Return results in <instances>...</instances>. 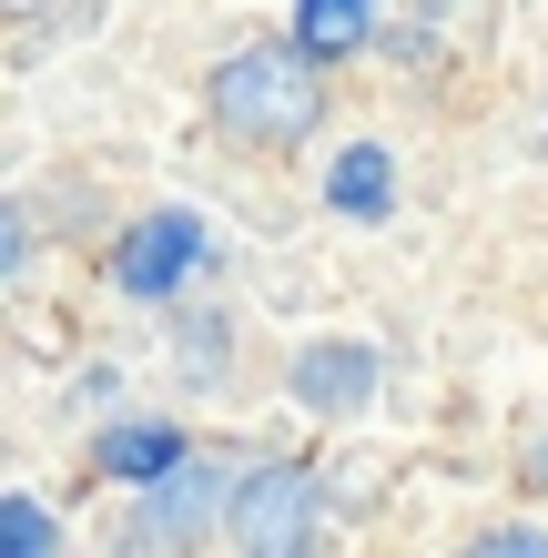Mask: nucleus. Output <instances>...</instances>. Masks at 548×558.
Segmentation results:
<instances>
[{"instance_id": "f257e3e1", "label": "nucleus", "mask_w": 548, "mask_h": 558, "mask_svg": "<svg viewBox=\"0 0 548 558\" xmlns=\"http://www.w3.org/2000/svg\"><path fill=\"white\" fill-rule=\"evenodd\" d=\"M204 112H214V133H234L254 153L315 143V122H326V61H315L305 41H244V51L214 61Z\"/></svg>"}, {"instance_id": "f03ea898", "label": "nucleus", "mask_w": 548, "mask_h": 558, "mask_svg": "<svg viewBox=\"0 0 548 558\" xmlns=\"http://www.w3.org/2000/svg\"><path fill=\"white\" fill-rule=\"evenodd\" d=\"M315 508H326L315 498V468L265 457V468H244L223 538H234V558H315Z\"/></svg>"}, {"instance_id": "7ed1b4c3", "label": "nucleus", "mask_w": 548, "mask_h": 558, "mask_svg": "<svg viewBox=\"0 0 548 558\" xmlns=\"http://www.w3.org/2000/svg\"><path fill=\"white\" fill-rule=\"evenodd\" d=\"M204 214L193 204H163V214H143V223H122V244H112V284L122 294H143V305H163V294L204 265Z\"/></svg>"}, {"instance_id": "20e7f679", "label": "nucleus", "mask_w": 548, "mask_h": 558, "mask_svg": "<svg viewBox=\"0 0 548 558\" xmlns=\"http://www.w3.org/2000/svg\"><path fill=\"white\" fill-rule=\"evenodd\" d=\"M234 487H244V468H234V457H204V447H193V457H183V468H173L163 487H143V538L183 548L193 529L234 518Z\"/></svg>"}, {"instance_id": "39448f33", "label": "nucleus", "mask_w": 548, "mask_h": 558, "mask_svg": "<svg viewBox=\"0 0 548 558\" xmlns=\"http://www.w3.org/2000/svg\"><path fill=\"white\" fill-rule=\"evenodd\" d=\"M376 386H386V355H376V345H356V336L295 345V366H284V397H295L305 416H356Z\"/></svg>"}, {"instance_id": "423d86ee", "label": "nucleus", "mask_w": 548, "mask_h": 558, "mask_svg": "<svg viewBox=\"0 0 548 558\" xmlns=\"http://www.w3.org/2000/svg\"><path fill=\"white\" fill-rule=\"evenodd\" d=\"M183 457H193V437H183L173 416H122V426H102V437H92V468L122 477V487H163Z\"/></svg>"}, {"instance_id": "0eeeda50", "label": "nucleus", "mask_w": 548, "mask_h": 558, "mask_svg": "<svg viewBox=\"0 0 548 558\" xmlns=\"http://www.w3.org/2000/svg\"><path fill=\"white\" fill-rule=\"evenodd\" d=\"M386 204H397V153H386V143H336V162H326V214L386 223Z\"/></svg>"}, {"instance_id": "6e6552de", "label": "nucleus", "mask_w": 548, "mask_h": 558, "mask_svg": "<svg viewBox=\"0 0 548 558\" xmlns=\"http://www.w3.org/2000/svg\"><path fill=\"white\" fill-rule=\"evenodd\" d=\"M295 41L315 61H356L376 41V0H295Z\"/></svg>"}, {"instance_id": "1a4fd4ad", "label": "nucleus", "mask_w": 548, "mask_h": 558, "mask_svg": "<svg viewBox=\"0 0 548 558\" xmlns=\"http://www.w3.org/2000/svg\"><path fill=\"white\" fill-rule=\"evenodd\" d=\"M0 548H11V558H51V548H61V538H51V508L31 498V487L0 498Z\"/></svg>"}, {"instance_id": "9d476101", "label": "nucleus", "mask_w": 548, "mask_h": 558, "mask_svg": "<svg viewBox=\"0 0 548 558\" xmlns=\"http://www.w3.org/2000/svg\"><path fill=\"white\" fill-rule=\"evenodd\" d=\"M467 558H548V529H477Z\"/></svg>"}, {"instance_id": "9b49d317", "label": "nucleus", "mask_w": 548, "mask_h": 558, "mask_svg": "<svg viewBox=\"0 0 548 558\" xmlns=\"http://www.w3.org/2000/svg\"><path fill=\"white\" fill-rule=\"evenodd\" d=\"M31 265V214L11 204V214H0V275H21Z\"/></svg>"}, {"instance_id": "f8f14e48", "label": "nucleus", "mask_w": 548, "mask_h": 558, "mask_svg": "<svg viewBox=\"0 0 548 558\" xmlns=\"http://www.w3.org/2000/svg\"><path fill=\"white\" fill-rule=\"evenodd\" d=\"M416 11H447V0H416ZM386 51H397V61H406V51H427V31H397Z\"/></svg>"}, {"instance_id": "ddd939ff", "label": "nucleus", "mask_w": 548, "mask_h": 558, "mask_svg": "<svg viewBox=\"0 0 548 558\" xmlns=\"http://www.w3.org/2000/svg\"><path fill=\"white\" fill-rule=\"evenodd\" d=\"M519 477H528V487H548V437L528 447V468H519Z\"/></svg>"}, {"instance_id": "4468645a", "label": "nucleus", "mask_w": 548, "mask_h": 558, "mask_svg": "<svg viewBox=\"0 0 548 558\" xmlns=\"http://www.w3.org/2000/svg\"><path fill=\"white\" fill-rule=\"evenodd\" d=\"M0 11H11V21H41V0H0Z\"/></svg>"}]
</instances>
